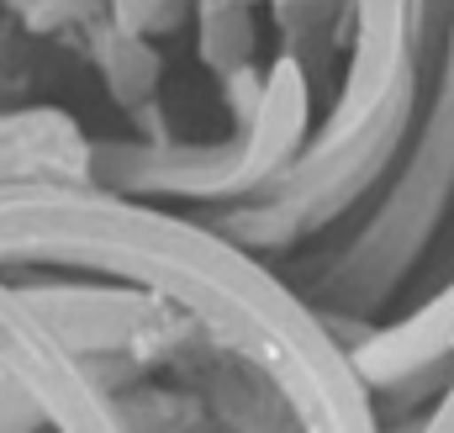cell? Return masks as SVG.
Listing matches in <instances>:
<instances>
[{"label":"cell","instance_id":"obj_13","mask_svg":"<svg viewBox=\"0 0 454 433\" xmlns=\"http://www.w3.org/2000/svg\"><path fill=\"white\" fill-rule=\"evenodd\" d=\"M248 5H275V0H248Z\"/></svg>","mask_w":454,"mask_h":433},{"label":"cell","instance_id":"obj_2","mask_svg":"<svg viewBox=\"0 0 454 433\" xmlns=\"http://www.w3.org/2000/svg\"><path fill=\"white\" fill-rule=\"evenodd\" d=\"M418 11H423L418 0H348L354 53L328 127L312 138L307 159L296 164V207H312L317 191H339L354 159L380 154L386 138L402 132V106L412 96L407 59H412Z\"/></svg>","mask_w":454,"mask_h":433},{"label":"cell","instance_id":"obj_12","mask_svg":"<svg viewBox=\"0 0 454 433\" xmlns=\"http://www.w3.org/2000/svg\"><path fill=\"white\" fill-rule=\"evenodd\" d=\"M428 433H454V391H450V402H444V413H439V423Z\"/></svg>","mask_w":454,"mask_h":433},{"label":"cell","instance_id":"obj_5","mask_svg":"<svg viewBox=\"0 0 454 433\" xmlns=\"http://www.w3.org/2000/svg\"><path fill=\"white\" fill-rule=\"evenodd\" d=\"M27 302L37 307V318L53 327L69 349H116L132 343L143 327L153 323V296L143 291H106V286H64L59 296H37L27 291Z\"/></svg>","mask_w":454,"mask_h":433},{"label":"cell","instance_id":"obj_1","mask_svg":"<svg viewBox=\"0 0 454 433\" xmlns=\"http://www.w3.org/2000/svg\"><path fill=\"white\" fill-rule=\"evenodd\" d=\"M0 259L121 275L148 296L185 307L207 333L275 375L307 429L370 433L359 365L343 359L317 318L270 270L196 222L106 191L21 185L0 191Z\"/></svg>","mask_w":454,"mask_h":433},{"label":"cell","instance_id":"obj_11","mask_svg":"<svg viewBox=\"0 0 454 433\" xmlns=\"http://www.w3.org/2000/svg\"><path fill=\"white\" fill-rule=\"evenodd\" d=\"M348 11V0H275L270 16L280 21V32L296 43V37H312V32H328Z\"/></svg>","mask_w":454,"mask_h":433},{"label":"cell","instance_id":"obj_8","mask_svg":"<svg viewBox=\"0 0 454 433\" xmlns=\"http://www.w3.org/2000/svg\"><path fill=\"white\" fill-rule=\"evenodd\" d=\"M90 37H96L90 53H96V64H101V80H106L112 101L116 106H143V101L159 91V75H164V53L153 48V37L116 27L112 16H106Z\"/></svg>","mask_w":454,"mask_h":433},{"label":"cell","instance_id":"obj_7","mask_svg":"<svg viewBox=\"0 0 454 433\" xmlns=\"http://www.w3.org/2000/svg\"><path fill=\"white\" fill-rule=\"evenodd\" d=\"M0 164L85 175L90 143L80 138L74 116H64V111H21V116H5L0 122Z\"/></svg>","mask_w":454,"mask_h":433},{"label":"cell","instance_id":"obj_4","mask_svg":"<svg viewBox=\"0 0 454 433\" xmlns=\"http://www.w3.org/2000/svg\"><path fill=\"white\" fill-rule=\"evenodd\" d=\"M0 375L27 391L64 433H116L106 407L90 397L85 375L69 359V343L37 318V307L0 286Z\"/></svg>","mask_w":454,"mask_h":433},{"label":"cell","instance_id":"obj_9","mask_svg":"<svg viewBox=\"0 0 454 433\" xmlns=\"http://www.w3.org/2000/svg\"><path fill=\"white\" fill-rule=\"evenodd\" d=\"M259 48V21L248 0H196V53L212 75H238L254 69Z\"/></svg>","mask_w":454,"mask_h":433},{"label":"cell","instance_id":"obj_10","mask_svg":"<svg viewBox=\"0 0 454 433\" xmlns=\"http://www.w3.org/2000/svg\"><path fill=\"white\" fill-rule=\"evenodd\" d=\"M185 11H196V0H106V16L116 27L143 32V37H159V32L180 27Z\"/></svg>","mask_w":454,"mask_h":433},{"label":"cell","instance_id":"obj_3","mask_svg":"<svg viewBox=\"0 0 454 433\" xmlns=\"http://www.w3.org/2000/svg\"><path fill=\"white\" fill-rule=\"evenodd\" d=\"M238 148L227 154H175V159H137L121 154L132 169H121L127 191H169V196H238L254 185H270L291 169L312 132V80L296 53H280L264 69V91L254 116L238 127Z\"/></svg>","mask_w":454,"mask_h":433},{"label":"cell","instance_id":"obj_6","mask_svg":"<svg viewBox=\"0 0 454 433\" xmlns=\"http://www.w3.org/2000/svg\"><path fill=\"white\" fill-rule=\"evenodd\" d=\"M444 349H454V286L439 296V302L418 307L402 327H391V333L370 338V343L354 354V365H359V375L386 381V375H407V370H418V365L439 359Z\"/></svg>","mask_w":454,"mask_h":433}]
</instances>
